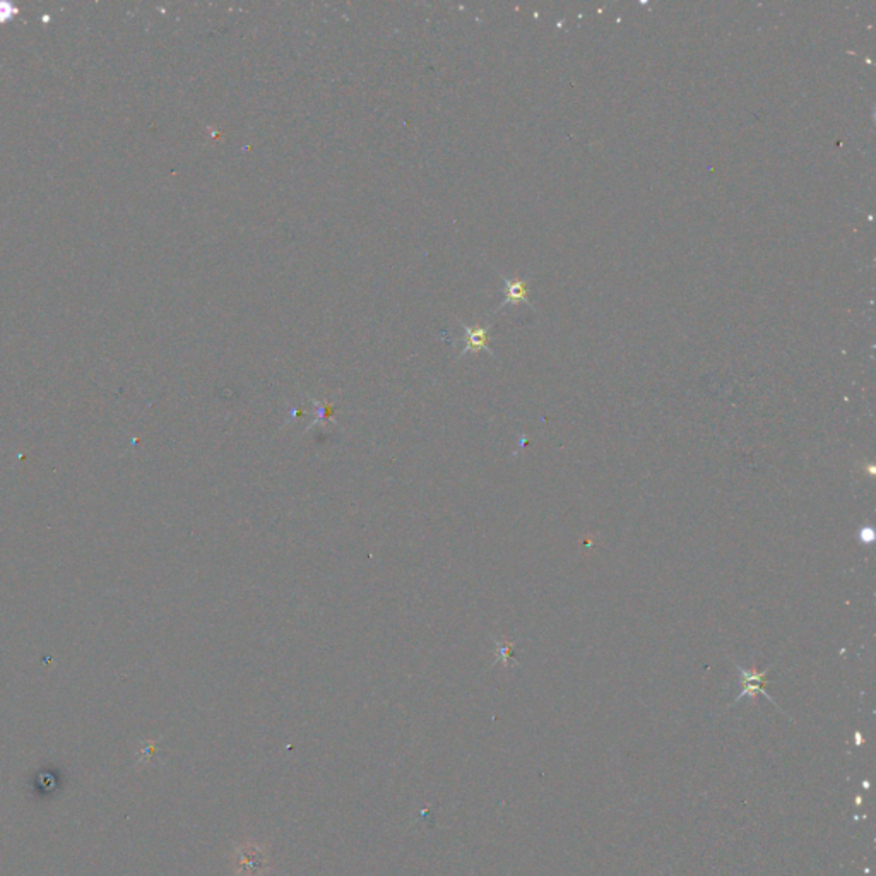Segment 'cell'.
Listing matches in <instances>:
<instances>
[{
    "mask_svg": "<svg viewBox=\"0 0 876 876\" xmlns=\"http://www.w3.org/2000/svg\"><path fill=\"white\" fill-rule=\"evenodd\" d=\"M464 332H466V348L460 351V356L477 351H488L489 355H493V350H489L488 344V327L464 326Z\"/></svg>",
    "mask_w": 876,
    "mask_h": 876,
    "instance_id": "3",
    "label": "cell"
},
{
    "mask_svg": "<svg viewBox=\"0 0 876 876\" xmlns=\"http://www.w3.org/2000/svg\"><path fill=\"white\" fill-rule=\"evenodd\" d=\"M512 649H514V642L497 641V662L501 661L505 666H509L510 659H512Z\"/></svg>",
    "mask_w": 876,
    "mask_h": 876,
    "instance_id": "5",
    "label": "cell"
},
{
    "mask_svg": "<svg viewBox=\"0 0 876 876\" xmlns=\"http://www.w3.org/2000/svg\"><path fill=\"white\" fill-rule=\"evenodd\" d=\"M736 670L740 671V675L743 676V678H741L743 692H740V695L736 697V700H734L733 704H736L738 700L745 699V697H748V695L753 697V695H757V693H762V695L765 697V699H769L772 704L775 705L774 699H772L769 693L763 690V687H762V683L767 680V671H769V670L760 671V672L758 671H748V670H743V667L738 666V664H736Z\"/></svg>",
    "mask_w": 876,
    "mask_h": 876,
    "instance_id": "2",
    "label": "cell"
},
{
    "mask_svg": "<svg viewBox=\"0 0 876 876\" xmlns=\"http://www.w3.org/2000/svg\"><path fill=\"white\" fill-rule=\"evenodd\" d=\"M231 867L235 876H262L269 871L267 853L257 842H245L231 854Z\"/></svg>",
    "mask_w": 876,
    "mask_h": 876,
    "instance_id": "1",
    "label": "cell"
},
{
    "mask_svg": "<svg viewBox=\"0 0 876 876\" xmlns=\"http://www.w3.org/2000/svg\"><path fill=\"white\" fill-rule=\"evenodd\" d=\"M501 279L505 282V300L501 303V306L505 305H516V303H527V305H531V301L527 300V292H529V281L527 279H509V277H505L504 274H501ZM533 306V305H531Z\"/></svg>",
    "mask_w": 876,
    "mask_h": 876,
    "instance_id": "4",
    "label": "cell"
}]
</instances>
